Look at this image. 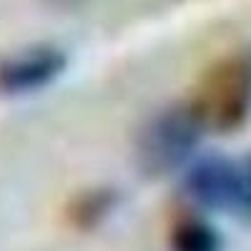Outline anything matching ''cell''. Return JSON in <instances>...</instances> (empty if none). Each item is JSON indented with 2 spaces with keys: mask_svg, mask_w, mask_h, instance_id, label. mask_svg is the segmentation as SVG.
<instances>
[{
  "mask_svg": "<svg viewBox=\"0 0 251 251\" xmlns=\"http://www.w3.org/2000/svg\"><path fill=\"white\" fill-rule=\"evenodd\" d=\"M191 108L206 131H236L251 116V50L219 58L203 73L191 98Z\"/></svg>",
  "mask_w": 251,
  "mask_h": 251,
  "instance_id": "1",
  "label": "cell"
},
{
  "mask_svg": "<svg viewBox=\"0 0 251 251\" xmlns=\"http://www.w3.org/2000/svg\"><path fill=\"white\" fill-rule=\"evenodd\" d=\"M203 131L206 128L191 103L156 113L138 136L136 156L141 171L146 176H166L178 169L194 153Z\"/></svg>",
  "mask_w": 251,
  "mask_h": 251,
  "instance_id": "2",
  "label": "cell"
},
{
  "mask_svg": "<svg viewBox=\"0 0 251 251\" xmlns=\"http://www.w3.org/2000/svg\"><path fill=\"white\" fill-rule=\"evenodd\" d=\"M68 55L58 46H33L0 60V93L25 96L50 86L63 75Z\"/></svg>",
  "mask_w": 251,
  "mask_h": 251,
  "instance_id": "3",
  "label": "cell"
},
{
  "mask_svg": "<svg viewBox=\"0 0 251 251\" xmlns=\"http://www.w3.org/2000/svg\"><path fill=\"white\" fill-rule=\"evenodd\" d=\"M183 191L196 206L208 208V211L236 208L239 161L224 156L199 158L183 176Z\"/></svg>",
  "mask_w": 251,
  "mask_h": 251,
  "instance_id": "4",
  "label": "cell"
},
{
  "mask_svg": "<svg viewBox=\"0 0 251 251\" xmlns=\"http://www.w3.org/2000/svg\"><path fill=\"white\" fill-rule=\"evenodd\" d=\"M171 251H221V239L211 224L186 216L171 228Z\"/></svg>",
  "mask_w": 251,
  "mask_h": 251,
  "instance_id": "5",
  "label": "cell"
},
{
  "mask_svg": "<svg viewBox=\"0 0 251 251\" xmlns=\"http://www.w3.org/2000/svg\"><path fill=\"white\" fill-rule=\"evenodd\" d=\"M116 203V194L108 191V188H96V191H88L73 201L71 206V224L78 228H93L98 221H103L108 216V211Z\"/></svg>",
  "mask_w": 251,
  "mask_h": 251,
  "instance_id": "6",
  "label": "cell"
},
{
  "mask_svg": "<svg viewBox=\"0 0 251 251\" xmlns=\"http://www.w3.org/2000/svg\"><path fill=\"white\" fill-rule=\"evenodd\" d=\"M236 211L251 221V156L239 161V194H236Z\"/></svg>",
  "mask_w": 251,
  "mask_h": 251,
  "instance_id": "7",
  "label": "cell"
},
{
  "mask_svg": "<svg viewBox=\"0 0 251 251\" xmlns=\"http://www.w3.org/2000/svg\"><path fill=\"white\" fill-rule=\"evenodd\" d=\"M48 3H53V5H60V8H73V5L83 3V0H48Z\"/></svg>",
  "mask_w": 251,
  "mask_h": 251,
  "instance_id": "8",
  "label": "cell"
}]
</instances>
